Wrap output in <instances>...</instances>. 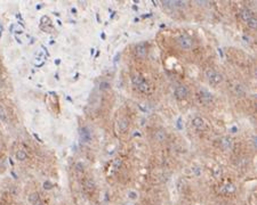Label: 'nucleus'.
I'll return each instance as SVG.
<instances>
[{
  "label": "nucleus",
  "mask_w": 257,
  "mask_h": 205,
  "mask_svg": "<svg viewBox=\"0 0 257 205\" xmlns=\"http://www.w3.org/2000/svg\"><path fill=\"white\" fill-rule=\"evenodd\" d=\"M192 125L196 128L197 130H204V128H206V123H204L202 117H200V116H196V117L192 120Z\"/></svg>",
  "instance_id": "obj_4"
},
{
  "label": "nucleus",
  "mask_w": 257,
  "mask_h": 205,
  "mask_svg": "<svg viewBox=\"0 0 257 205\" xmlns=\"http://www.w3.org/2000/svg\"><path fill=\"white\" fill-rule=\"evenodd\" d=\"M231 146H232V140H231V138H229V137H224V138H222V140H221V147H222L224 150L231 148Z\"/></svg>",
  "instance_id": "obj_10"
},
{
  "label": "nucleus",
  "mask_w": 257,
  "mask_h": 205,
  "mask_svg": "<svg viewBox=\"0 0 257 205\" xmlns=\"http://www.w3.org/2000/svg\"><path fill=\"white\" fill-rule=\"evenodd\" d=\"M221 173H222V171H221V168H215V169H214V177H215V178H219V177H221Z\"/></svg>",
  "instance_id": "obj_26"
},
{
  "label": "nucleus",
  "mask_w": 257,
  "mask_h": 205,
  "mask_svg": "<svg viewBox=\"0 0 257 205\" xmlns=\"http://www.w3.org/2000/svg\"><path fill=\"white\" fill-rule=\"evenodd\" d=\"M224 190L226 191V193H229V194H231V193H234L235 191V187L232 185V183H227V185H225V187H224Z\"/></svg>",
  "instance_id": "obj_17"
},
{
  "label": "nucleus",
  "mask_w": 257,
  "mask_h": 205,
  "mask_svg": "<svg viewBox=\"0 0 257 205\" xmlns=\"http://www.w3.org/2000/svg\"><path fill=\"white\" fill-rule=\"evenodd\" d=\"M184 1H163V5L166 7H170V8H179L184 6Z\"/></svg>",
  "instance_id": "obj_8"
},
{
  "label": "nucleus",
  "mask_w": 257,
  "mask_h": 205,
  "mask_svg": "<svg viewBox=\"0 0 257 205\" xmlns=\"http://www.w3.org/2000/svg\"><path fill=\"white\" fill-rule=\"evenodd\" d=\"M119 125H120V130L121 131H126L127 129H128V122L126 121V120H124V121H121L120 123H119Z\"/></svg>",
  "instance_id": "obj_19"
},
{
  "label": "nucleus",
  "mask_w": 257,
  "mask_h": 205,
  "mask_svg": "<svg viewBox=\"0 0 257 205\" xmlns=\"http://www.w3.org/2000/svg\"><path fill=\"white\" fill-rule=\"evenodd\" d=\"M136 88H137L138 90H140L141 92H148L149 90H150V87H149L148 82L145 81V80H144V81L142 82V83H141L140 86L136 87Z\"/></svg>",
  "instance_id": "obj_15"
},
{
  "label": "nucleus",
  "mask_w": 257,
  "mask_h": 205,
  "mask_svg": "<svg viewBox=\"0 0 257 205\" xmlns=\"http://www.w3.org/2000/svg\"><path fill=\"white\" fill-rule=\"evenodd\" d=\"M0 119L2 120V121H6L7 120V115H6V112H5L4 107H2V105L0 104Z\"/></svg>",
  "instance_id": "obj_22"
},
{
  "label": "nucleus",
  "mask_w": 257,
  "mask_h": 205,
  "mask_svg": "<svg viewBox=\"0 0 257 205\" xmlns=\"http://www.w3.org/2000/svg\"><path fill=\"white\" fill-rule=\"evenodd\" d=\"M94 181H93V180H91V179H88L87 181H86V187H87V188H89V189H93V188H94Z\"/></svg>",
  "instance_id": "obj_27"
},
{
  "label": "nucleus",
  "mask_w": 257,
  "mask_h": 205,
  "mask_svg": "<svg viewBox=\"0 0 257 205\" xmlns=\"http://www.w3.org/2000/svg\"><path fill=\"white\" fill-rule=\"evenodd\" d=\"M110 83L109 82H106V81H102L101 83H99V89L101 90H107V89H110Z\"/></svg>",
  "instance_id": "obj_20"
},
{
  "label": "nucleus",
  "mask_w": 257,
  "mask_h": 205,
  "mask_svg": "<svg viewBox=\"0 0 257 205\" xmlns=\"http://www.w3.org/2000/svg\"><path fill=\"white\" fill-rule=\"evenodd\" d=\"M144 81V79L141 76V75H138V74H135V75H133V78H132V82H133V84L134 86H136V87H138L142 83V82Z\"/></svg>",
  "instance_id": "obj_14"
},
{
  "label": "nucleus",
  "mask_w": 257,
  "mask_h": 205,
  "mask_svg": "<svg viewBox=\"0 0 257 205\" xmlns=\"http://www.w3.org/2000/svg\"><path fill=\"white\" fill-rule=\"evenodd\" d=\"M52 188H53V183H50L49 181H45L44 182V189L50 190Z\"/></svg>",
  "instance_id": "obj_25"
},
{
  "label": "nucleus",
  "mask_w": 257,
  "mask_h": 205,
  "mask_svg": "<svg viewBox=\"0 0 257 205\" xmlns=\"http://www.w3.org/2000/svg\"><path fill=\"white\" fill-rule=\"evenodd\" d=\"M29 202H30L32 205H38L40 203V196H39L38 193H32L29 196Z\"/></svg>",
  "instance_id": "obj_11"
},
{
  "label": "nucleus",
  "mask_w": 257,
  "mask_h": 205,
  "mask_svg": "<svg viewBox=\"0 0 257 205\" xmlns=\"http://www.w3.org/2000/svg\"><path fill=\"white\" fill-rule=\"evenodd\" d=\"M38 205H44V204H42V203H39V204H38Z\"/></svg>",
  "instance_id": "obj_28"
},
{
  "label": "nucleus",
  "mask_w": 257,
  "mask_h": 205,
  "mask_svg": "<svg viewBox=\"0 0 257 205\" xmlns=\"http://www.w3.org/2000/svg\"><path fill=\"white\" fill-rule=\"evenodd\" d=\"M235 93H237L238 96H242V95L245 93V90H243L242 86H240V84H238V86H235Z\"/></svg>",
  "instance_id": "obj_23"
},
{
  "label": "nucleus",
  "mask_w": 257,
  "mask_h": 205,
  "mask_svg": "<svg viewBox=\"0 0 257 205\" xmlns=\"http://www.w3.org/2000/svg\"><path fill=\"white\" fill-rule=\"evenodd\" d=\"M127 196H128V198L129 199H132V201H136L137 198H138V194H137V191H135V190H129Z\"/></svg>",
  "instance_id": "obj_16"
},
{
  "label": "nucleus",
  "mask_w": 257,
  "mask_h": 205,
  "mask_svg": "<svg viewBox=\"0 0 257 205\" xmlns=\"http://www.w3.org/2000/svg\"><path fill=\"white\" fill-rule=\"evenodd\" d=\"M206 76L209 80V83L214 87L218 86L219 83H222V81H223V75L218 72L214 71L213 68H208L206 71Z\"/></svg>",
  "instance_id": "obj_1"
},
{
  "label": "nucleus",
  "mask_w": 257,
  "mask_h": 205,
  "mask_svg": "<svg viewBox=\"0 0 257 205\" xmlns=\"http://www.w3.org/2000/svg\"><path fill=\"white\" fill-rule=\"evenodd\" d=\"M177 42H178V45L181 46V48L185 49V50H190L193 46L192 40H191L187 35H181V37L177 39Z\"/></svg>",
  "instance_id": "obj_2"
},
{
  "label": "nucleus",
  "mask_w": 257,
  "mask_h": 205,
  "mask_svg": "<svg viewBox=\"0 0 257 205\" xmlns=\"http://www.w3.org/2000/svg\"><path fill=\"white\" fill-rule=\"evenodd\" d=\"M80 137H81V140L83 142H89L91 140V133L87 127L81 128V130H80Z\"/></svg>",
  "instance_id": "obj_5"
},
{
  "label": "nucleus",
  "mask_w": 257,
  "mask_h": 205,
  "mask_svg": "<svg viewBox=\"0 0 257 205\" xmlns=\"http://www.w3.org/2000/svg\"><path fill=\"white\" fill-rule=\"evenodd\" d=\"M85 166H83V164L81 163V162H78V163L76 164V169L78 172H83V170H85Z\"/></svg>",
  "instance_id": "obj_24"
},
{
  "label": "nucleus",
  "mask_w": 257,
  "mask_h": 205,
  "mask_svg": "<svg viewBox=\"0 0 257 205\" xmlns=\"http://www.w3.org/2000/svg\"><path fill=\"white\" fill-rule=\"evenodd\" d=\"M253 17H254V14L249 8H245V9L241 11V18L243 19V21L248 22V21H249L250 18H253Z\"/></svg>",
  "instance_id": "obj_9"
},
{
  "label": "nucleus",
  "mask_w": 257,
  "mask_h": 205,
  "mask_svg": "<svg viewBox=\"0 0 257 205\" xmlns=\"http://www.w3.org/2000/svg\"><path fill=\"white\" fill-rule=\"evenodd\" d=\"M192 171H193V173H194L196 177H200L201 173H202V170H201L200 166H193Z\"/></svg>",
  "instance_id": "obj_21"
},
{
  "label": "nucleus",
  "mask_w": 257,
  "mask_h": 205,
  "mask_svg": "<svg viewBox=\"0 0 257 205\" xmlns=\"http://www.w3.org/2000/svg\"><path fill=\"white\" fill-rule=\"evenodd\" d=\"M187 93H189V90L184 84H179L175 88V96L177 99H184L187 96Z\"/></svg>",
  "instance_id": "obj_3"
},
{
  "label": "nucleus",
  "mask_w": 257,
  "mask_h": 205,
  "mask_svg": "<svg viewBox=\"0 0 257 205\" xmlns=\"http://www.w3.org/2000/svg\"><path fill=\"white\" fill-rule=\"evenodd\" d=\"M200 101L202 103V104H209V103H212L213 100V95L210 92H208V91H201L200 92Z\"/></svg>",
  "instance_id": "obj_6"
},
{
  "label": "nucleus",
  "mask_w": 257,
  "mask_h": 205,
  "mask_svg": "<svg viewBox=\"0 0 257 205\" xmlns=\"http://www.w3.org/2000/svg\"><path fill=\"white\" fill-rule=\"evenodd\" d=\"M16 160L19 161V162H23V161H25L27 158V154L25 150H19L17 153H16Z\"/></svg>",
  "instance_id": "obj_13"
},
{
  "label": "nucleus",
  "mask_w": 257,
  "mask_h": 205,
  "mask_svg": "<svg viewBox=\"0 0 257 205\" xmlns=\"http://www.w3.org/2000/svg\"><path fill=\"white\" fill-rule=\"evenodd\" d=\"M148 54V50H146V46L144 43H140V45L136 46V55L138 57H145Z\"/></svg>",
  "instance_id": "obj_7"
},
{
  "label": "nucleus",
  "mask_w": 257,
  "mask_h": 205,
  "mask_svg": "<svg viewBox=\"0 0 257 205\" xmlns=\"http://www.w3.org/2000/svg\"><path fill=\"white\" fill-rule=\"evenodd\" d=\"M247 25L249 26L250 29H256V26H257V21H256V18L255 17H253V18H250L248 22H247Z\"/></svg>",
  "instance_id": "obj_18"
},
{
  "label": "nucleus",
  "mask_w": 257,
  "mask_h": 205,
  "mask_svg": "<svg viewBox=\"0 0 257 205\" xmlns=\"http://www.w3.org/2000/svg\"><path fill=\"white\" fill-rule=\"evenodd\" d=\"M155 140L159 142H162L165 139H166V131L165 130H159L158 132H155Z\"/></svg>",
  "instance_id": "obj_12"
},
{
  "label": "nucleus",
  "mask_w": 257,
  "mask_h": 205,
  "mask_svg": "<svg viewBox=\"0 0 257 205\" xmlns=\"http://www.w3.org/2000/svg\"><path fill=\"white\" fill-rule=\"evenodd\" d=\"M125 205H130V204H125Z\"/></svg>",
  "instance_id": "obj_29"
}]
</instances>
